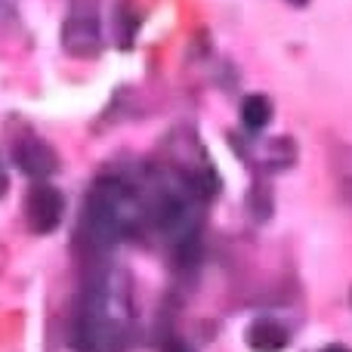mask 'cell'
I'll list each match as a JSON object with an SVG mask.
<instances>
[{
	"label": "cell",
	"instance_id": "2",
	"mask_svg": "<svg viewBox=\"0 0 352 352\" xmlns=\"http://www.w3.org/2000/svg\"><path fill=\"white\" fill-rule=\"evenodd\" d=\"M140 201L124 182L102 179L93 186L90 198L84 201V238L96 248H111L118 238H124L140 223Z\"/></svg>",
	"mask_w": 352,
	"mask_h": 352
},
{
	"label": "cell",
	"instance_id": "9",
	"mask_svg": "<svg viewBox=\"0 0 352 352\" xmlns=\"http://www.w3.org/2000/svg\"><path fill=\"white\" fill-rule=\"evenodd\" d=\"M161 352H195L188 343L176 340V337H170V340H164V346H161Z\"/></svg>",
	"mask_w": 352,
	"mask_h": 352
},
{
	"label": "cell",
	"instance_id": "6",
	"mask_svg": "<svg viewBox=\"0 0 352 352\" xmlns=\"http://www.w3.org/2000/svg\"><path fill=\"white\" fill-rule=\"evenodd\" d=\"M12 158H16L19 170L28 173L31 179H47V176L56 173V167H59V155L43 140H37V136L19 140L16 148H12Z\"/></svg>",
	"mask_w": 352,
	"mask_h": 352
},
{
	"label": "cell",
	"instance_id": "8",
	"mask_svg": "<svg viewBox=\"0 0 352 352\" xmlns=\"http://www.w3.org/2000/svg\"><path fill=\"white\" fill-rule=\"evenodd\" d=\"M241 121L248 130H263L269 121H272V102H269L266 96H260V93L248 96L241 102Z\"/></svg>",
	"mask_w": 352,
	"mask_h": 352
},
{
	"label": "cell",
	"instance_id": "7",
	"mask_svg": "<svg viewBox=\"0 0 352 352\" xmlns=\"http://www.w3.org/2000/svg\"><path fill=\"white\" fill-rule=\"evenodd\" d=\"M248 343L254 352H281L291 343V334H287V328H281L278 322H272V318H260V322L250 324Z\"/></svg>",
	"mask_w": 352,
	"mask_h": 352
},
{
	"label": "cell",
	"instance_id": "11",
	"mask_svg": "<svg viewBox=\"0 0 352 352\" xmlns=\"http://www.w3.org/2000/svg\"><path fill=\"white\" fill-rule=\"evenodd\" d=\"M322 352H349L346 346H328V349H322Z\"/></svg>",
	"mask_w": 352,
	"mask_h": 352
},
{
	"label": "cell",
	"instance_id": "1",
	"mask_svg": "<svg viewBox=\"0 0 352 352\" xmlns=\"http://www.w3.org/2000/svg\"><path fill=\"white\" fill-rule=\"evenodd\" d=\"M130 337V300L111 275L93 281L72 328L78 352H124Z\"/></svg>",
	"mask_w": 352,
	"mask_h": 352
},
{
	"label": "cell",
	"instance_id": "5",
	"mask_svg": "<svg viewBox=\"0 0 352 352\" xmlns=\"http://www.w3.org/2000/svg\"><path fill=\"white\" fill-rule=\"evenodd\" d=\"M62 210H65V198L59 195V188H53L50 182H37L31 186L28 198H25V219L28 229L37 235H47L62 223Z\"/></svg>",
	"mask_w": 352,
	"mask_h": 352
},
{
	"label": "cell",
	"instance_id": "10",
	"mask_svg": "<svg viewBox=\"0 0 352 352\" xmlns=\"http://www.w3.org/2000/svg\"><path fill=\"white\" fill-rule=\"evenodd\" d=\"M6 195V170H3V161H0V198Z\"/></svg>",
	"mask_w": 352,
	"mask_h": 352
},
{
	"label": "cell",
	"instance_id": "3",
	"mask_svg": "<svg viewBox=\"0 0 352 352\" xmlns=\"http://www.w3.org/2000/svg\"><path fill=\"white\" fill-rule=\"evenodd\" d=\"M148 213H152V219H155V229L170 244H179L182 248V244L192 241L195 232H198L201 204L188 188L186 192H182V188H164Z\"/></svg>",
	"mask_w": 352,
	"mask_h": 352
},
{
	"label": "cell",
	"instance_id": "4",
	"mask_svg": "<svg viewBox=\"0 0 352 352\" xmlns=\"http://www.w3.org/2000/svg\"><path fill=\"white\" fill-rule=\"evenodd\" d=\"M102 16L99 0H68V16L62 25V47L72 56H96L102 47Z\"/></svg>",
	"mask_w": 352,
	"mask_h": 352
},
{
	"label": "cell",
	"instance_id": "12",
	"mask_svg": "<svg viewBox=\"0 0 352 352\" xmlns=\"http://www.w3.org/2000/svg\"><path fill=\"white\" fill-rule=\"evenodd\" d=\"M291 3H294V6H303V3H306V0H291Z\"/></svg>",
	"mask_w": 352,
	"mask_h": 352
}]
</instances>
